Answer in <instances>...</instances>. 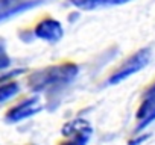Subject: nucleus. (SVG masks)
<instances>
[{"instance_id": "obj_6", "label": "nucleus", "mask_w": 155, "mask_h": 145, "mask_svg": "<svg viewBox=\"0 0 155 145\" xmlns=\"http://www.w3.org/2000/svg\"><path fill=\"white\" fill-rule=\"evenodd\" d=\"M41 2L43 0H0V23L11 18L15 14H20L40 5Z\"/></svg>"}, {"instance_id": "obj_3", "label": "nucleus", "mask_w": 155, "mask_h": 145, "mask_svg": "<svg viewBox=\"0 0 155 145\" xmlns=\"http://www.w3.org/2000/svg\"><path fill=\"white\" fill-rule=\"evenodd\" d=\"M62 134L68 137V140L59 145H87V140L91 134V127L84 119H76L64 125Z\"/></svg>"}, {"instance_id": "obj_4", "label": "nucleus", "mask_w": 155, "mask_h": 145, "mask_svg": "<svg viewBox=\"0 0 155 145\" xmlns=\"http://www.w3.org/2000/svg\"><path fill=\"white\" fill-rule=\"evenodd\" d=\"M34 33L40 39H44L47 42H56L62 38L64 30H62V26L58 20L47 17V18L37 23V26L34 29Z\"/></svg>"}, {"instance_id": "obj_11", "label": "nucleus", "mask_w": 155, "mask_h": 145, "mask_svg": "<svg viewBox=\"0 0 155 145\" xmlns=\"http://www.w3.org/2000/svg\"><path fill=\"white\" fill-rule=\"evenodd\" d=\"M147 94H155V82L150 85V88L147 89Z\"/></svg>"}, {"instance_id": "obj_7", "label": "nucleus", "mask_w": 155, "mask_h": 145, "mask_svg": "<svg viewBox=\"0 0 155 145\" xmlns=\"http://www.w3.org/2000/svg\"><path fill=\"white\" fill-rule=\"evenodd\" d=\"M137 130H143L155 119V94H146V98L137 110Z\"/></svg>"}, {"instance_id": "obj_5", "label": "nucleus", "mask_w": 155, "mask_h": 145, "mask_svg": "<svg viewBox=\"0 0 155 145\" xmlns=\"http://www.w3.org/2000/svg\"><path fill=\"white\" fill-rule=\"evenodd\" d=\"M41 110V103H40V98L37 97H32V98H28L25 101H21L20 104L14 106L8 113H6V119L9 122H17V121H21L25 118H29L32 115H35L37 112Z\"/></svg>"}, {"instance_id": "obj_1", "label": "nucleus", "mask_w": 155, "mask_h": 145, "mask_svg": "<svg viewBox=\"0 0 155 145\" xmlns=\"http://www.w3.org/2000/svg\"><path fill=\"white\" fill-rule=\"evenodd\" d=\"M78 74V66L74 63L65 62L61 65H55V66H49L43 71H37L35 74L31 76L29 83L34 89L41 91L50 86H61V85H67L68 82H71Z\"/></svg>"}, {"instance_id": "obj_9", "label": "nucleus", "mask_w": 155, "mask_h": 145, "mask_svg": "<svg viewBox=\"0 0 155 145\" xmlns=\"http://www.w3.org/2000/svg\"><path fill=\"white\" fill-rule=\"evenodd\" d=\"M18 92V85L15 82H9L5 85H0V101H6Z\"/></svg>"}, {"instance_id": "obj_8", "label": "nucleus", "mask_w": 155, "mask_h": 145, "mask_svg": "<svg viewBox=\"0 0 155 145\" xmlns=\"http://www.w3.org/2000/svg\"><path fill=\"white\" fill-rule=\"evenodd\" d=\"M70 2L79 9L84 11H91L96 8H104V6H114V5H123L131 0H70Z\"/></svg>"}, {"instance_id": "obj_2", "label": "nucleus", "mask_w": 155, "mask_h": 145, "mask_svg": "<svg viewBox=\"0 0 155 145\" xmlns=\"http://www.w3.org/2000/svg\"><path fill=\"white\" fill-rule=\"evenodd\" d=\"M149 60H150V50H149V48H141V50H138L137 53H134L132 56H129V57L113 72L111 77L108 79V83H110V85L120 83L122 80L128 79L129 76L135 74V72H138L141 68H144Z\"/></svg>"}, {"instance_id": "obj_10", "label": "nucleus", "mask_w": 155, "mask_h": 145, "mask_svg": "<svg viewBox=\"0 0 155 145\" xmlns=\"http://www.w3.org/2000/svg\"><path fill=\"white\" fill-rule=\"evenodd\" d=\"M9 63H11V60H9L8 54L0 50V69H5L6 66H9Z\"/></svg>"}]
</instances>
